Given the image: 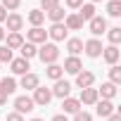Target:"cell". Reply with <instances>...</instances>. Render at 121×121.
<instances>
[{"label": "cell", "instance_id": "27", "mask_svg": "<svg viewBox=\"0 0 121 121\" xmlns=\"http://www.w3.org/2000/svg\"><path fill=\"white\" fill-rule=\"evenodd\" d=\"M107 14L109 17H121V0H109L107 3Z\"/></svg>", "mask_w": 121, "mask_h": 121}, {"label": "cell", "instance_id": "1", "mask_svg": "<svg viewBox=\"0 0 121 121\" xmlns=\"http://www.w3.org/2000/svg\"><path fill=\"white\" fill-rule=\"evenodd\" d=\"M38 57H40V62L43 64H57V59H59V48L55 43H43L38 48Z\"/></svg>", "mask_w": 121, "mask_h": 121}, {"label": "cell", "instance_id": "8", "mask_svg": "<svg viewBox=\"0 0 121 121\" xmlns=\"http://www.w3.org/2000/svg\"><path fill=\"white\" fill-rule=\"evenodd\" d=\"M93 83H95V74L93 71H78L76 74V86L83 90V88H93Z\"/></svg>", "mask_w": 121, "mask_h": 121}, {"label": "cell", "instance_id": "22", "mask_svg": "<svg viewBox=\"0 0 121 121\" xmlns=\"http://www.w3.org/2000/svg\"><path fill=\"white\" fill-rule=\"evenodd\" d=\"M45 17H48V19H50L52 24H62L67 14H64V10H62V5H57L55 10H50V12H45Z\"/></svg>", "mask_w": 121, "mask_h": 121}, {"label": "cell", "instance_id": "36", "mask_svg": "<svg viewBox=\"0 0 121 121\" xmlns=\"http://www.w3.org/2000/svg\"><path fill=\"white\" fill-rule=\"evenodd\" d=\"M7 121H24V116L17 114V112H12V114H7Z\"/></svg>", "mask_w": 121, "mask_h": 121}, {"label": "cell", "instance_id": "38", "mask_svg": "<svg viewBox=\"0 0 121 121\" xmlns=\"http://www.w3.org/2000/svg\"><path fill=\"white\" fill-rule=\"evenodd\" d=\"M7 97H10V95H7V93H3V90H0V107H3V104H5V102H7Z\"/></svg>", "mask_w": 121, "mask_h": 121}, {"label": "cell", "instance_id": "9", "mask_svg": "<svg viewBox=\"0 0 121 121\" xmlns=\"http://www.w3.org/2000/svg\"><path fill=\"white\" fill-rule=\"evenodd\" d=\"M95 104H97V107H95V112H97L100 116H104V119H107V116H112V114L116 112V107H114V102H112V100H97Z\"/></svg>", "mask_w": 121, "mask_h": 121}, {"label": "cell", "instance_id": "34", "mask_svg": "<svg viewBox=\"0 0 121 121\" xmlns=\"http://www.w3.org/2000/svg\"><path fill=\"white\" fill-rule=\"evenodd\" d=\"M74 121H93V116H90L88 112H83V109H81V112H76V114H74Z\"/></svg>", "mask_w": 121, "mask_h": 121}, {"label": "cell", "instance_id": "43", "mask_svg": "<svg viewBox=\"0 0 121 121\" xmlns=\"http://www.w3.org/2000/svg\"><path fill=\"white\" fill-rule=\"evenodd\" d=\"M90 3H100V0H90Z\"/></svg>", "mask_w": 121, "mask_h": 121}, {"label": "cell", "instance_id": "30", "mask_svg": "<svg viewBox=\"0 0 121 121\" xmlns=\"http://www.w3.org/2000/svg\"><path fill=\"white\" fill-rule=\"evenodd\" d=\"M109 83H114V86L121 83V67H116V64L109 67Z\"/></svg>", "mask_w": 121, "mask_h": 121}, {"label": "cell", "instance_id": "16", "mask_svg": "<svg viewBox=\"0 0 121 121\" xmlns=\"http://www.w3.org/2000/svg\"><path fill=\"white\" fill-rule=\"evenodd\" d=\"M62 24L67 26V31H78V29L83 26V22H81V17H78L76 12H71V14H67Z\"/></svg>", "mask_w": 121, "mask_h": 121}, {"label": "cell", "instance_id": "28", "mask_svg": "<svg viewBox=\"0 0 121 121\" xmlns=\"http://www.w3.org/2000/svg\"><path fill=\"white\" fill-rule=\"evenodd\" d=\"M0 90L7 93V95H12V93L17 90V81H14V78H3V81H0Z\"/></svg>", "mask_w": 121, "mask_h": 121}, {"label": "cell", "instance_id": "24", "mask_svg": "<svg viewBox=\"0 0 121 121\" xmlns=\"http://www.w3.org/2000/svg\"><path fill=\"white\" fill-rule=\"evenodd\" d=\"M19 52H22V57H24V59H31V57H36V55H38V48H36L33 43L24 40V45L19 48Z\"/></svg>", "mask_w": 121, "mask_h": 121}, {"label": "cell", "instance_id": "13", "mask_svg": "<svg viewBox=\"0 0 121 121\" xmlns=\"http://www.w3.org/2000/svg\"><path fill=\"white\" fill-rule=\"evenodd\" d=\"M97 100H100L97 88H83V93H81V97H78V102H81V104H95Z\"/></svg>", "mask_w": 121, "mask_h": 121}, {"label": "cell", "instance_id": "15", "mask_svg": "<svg viewBox=\"0 0 121 121\" xmlns=\"http://www.w3.org/2000/svg\"><path fill=\"white\" fill-rule=\"evenodd\" d=\"M119 48L116 45H109V48H102V59H104V62L107 64H116L119 62Z\"/></svg>", "mask_w": 121, "mask_h": 121}, {"label": "cell", "instance_id": "33", "mask_svg": "<svg viewBox=\"0 0 121 121\" xmlns=\"http://www.w3.org/2000/svg\"><path fill=\"white\" fill-rule=\"evenodd\" d=\"M0 5H3L7 12H12V10H17L22 5V0H0Z\"/></svg>", "mask_w": 121, "mask_h": 121}, {"label": "cell", "instance_id": "10", "mask_svg": "<svg viewBox=\"0 0 121 121\" xmlns=\"http://www.w3.org/2000/svg\"><path fill=\"white\" fill-rule=\"evenodd\" d=\"M10 67H12V74H17V76H24V74H29V59H24V57H17V59H12L10 62Z\"/></svg>", "mask_w": 121, "mask_h": 121}, {"label": "cell", "instance_id": "4", "mask_svg": "<svg viewBox=\"0 0 121 121\" xmlns=\"http://www.w3.org/2000/svg\"><path fill=\"white\" fill-rule=\"evenodd\" d=\"M52 90V97H69V93H71V83L69 81H64V78H59V81H55V86L50 88Z\"/></svg>", "mask_w": 121, "mask_h": 121}, {"label": "cell", "instance_id": "25", "mask_svg": "<svg viewBox=\"0 0 121 121\" xmlns=\"http://www.w3.org/2000/svg\"><path fill=\"white\" fill-rule=\"evenodd\" d=\"M45 22V12H40V10H31L29 12V24L31 26H40Z\"/></svg>", "mask_w": 121, "mask_h": 121}, {"label": "cell", "instance_id": "11", "mask_svg": "<svg viewBox=\"0 0 121 121\" xmlns=\"http://www.w3.org/2000/svg\"><path fill=\"white\" fill-rule=\"evenodd\" d=\"M83 50H86L88 57H100V55H102V43H100L97 38H90L88 43H83Z\"/></svg>", "mask_w": 121, "mask_h": 121}, {"label": "cell", "instance_id": "31", "mask_svg": "<svg viewBox=\"0 0 121 121\" xmlns=\"http://www.w3.org/2000/svg\"><path fill=\"white\" fill-rule=\"evenodd\" d=\"M12 50L7 48V45H0V64H3V62H12Z\"/></svg>", "mask_w": 121, "mask_h": 121}, {"label": "cell", "instance_id": "18", "mask_svg": "<svg viewBox=\"0 0 121 121\" xmlns=\"http://www.w3.org/2000/svg\"><path fill=\"white\" fill-rule=\"evenodd\" d=\"M78 17H81V22H90L93 17H95V5L93 3H86V5H81L78 7V12H76Z\"/></svg>", "mask_w": 121, "mask_h": 121}, {"label": "cell", "instance_id": "17", "mask_svg": "<svg viewBox=\"0 0 121 121\" xmlns=\"http://www.w3.org/2000/svg\"><path fill=\"white\" fill-rule=\"evenodd\" d=\"M19 86H22V88H26V90H36V88L40 86V81H38V76H36V74H31V71H29V74H24V76H22V83H19Z\"/></svg>", "mask_w": 121, "mask_h": 121}, {"label": "cell", "instance_id": "39", "mask_svg": "<svg viewBox=\"0 0 121 121\" xmlns=\"http://www.w3.org/2000/svg\"><path fill=\"white\" fill-rule=\"evenodd\" d=\"M52 121H69V119H67V114H57V116H52Z\"/></svg>", "mask_w": 121, "mask_h": 121}, {"label": "cell", "instance_id": "29", "mask_svg": "<svg viewBox=\"0 0 121 121\" xmlns=\"http://www.w3.org/2000/svg\"><path fill=\"white\" fill-rule=\"evenodd\" d=\"M107 38H109V43H112V45H119V43H121V29H119V26L107 29Z\"/></svg>", "mask_w": 121, "mask_h": 121}, {"label": "cell", "instance_id": "23", "mask_svg": "<svg viewBox=\"0 0 121 121\" xmlns=\"http://www.w3.org/2000/svg\"><path fill=\"white\" fill-rule=\"evenodd\" d=\"M45 76L48 78H52V81H59L64 76V69L59 67V64H48V69H45Z\"/></svg>", "mask_w": 121, "mask_h": 121}, {"label": "cell", "instance_id": "41", "mask_svg": "<svg viewBox=\"0 0 121 121\" xmlns=\"http://www.w3.org/2000/svg\"><path fill=\"white\" fill-rule=\"evenodd\" d=\"M0 40H5V29L0 26Z\"/></svg>", "mask_w": 121, "mask_h": 121}, {"label": "cell", "instance_id": "20", "mask_svg": "<svg viewBox=\"0 0 121 121\" xmlns=\"http://www.w3.org/2000/svg\"><path fill=\"white\" fill-rule=\"evenodd\" d=\"M97 95H102V100H114L116 97V86L114 83H102V88H97Z\"/></svg>", "mask_w": 121, "mask_h": 121}, {"label": "cell", "instance_id": "35", "mask_svg": "<svg viewBox=\"0 0 121 121\" xmlns=\"http://www.w3.org/2000/svg\"><path fill=\"white\" fill-rule=\"evenodd\" d=\"M67 5H69L71 10H78V7L83 5V0H67Z\"/></svg>", "mask_w": 121, "mask_h": 121}, {"label": "cell", "instance_id": "2", "mask_svg": "<svg viewBox=\"0 0 121 121\" xmlns=\"http://www.w3.org/2000/svg\"><path fill=\"white\" fill-rule=\"evenodd\" d=\"M33 104H38V107H48L50 104V100H52V90L50 88H43V86H38L36 90H33Z\"/></svg>", "mask_w": 121, "mask_h": 121}, {"label": "cell", "instance_id": "3", "mask_svg": "<svg viewBox=\"0 0 121 121\" xmlns=\"http://www.w3.org/2000/svg\"><path fill=\"white\" fill-rule=\"evenodd\" d=\"M33 109H36V104H33V100H31L29 95H19V97L14 100V112H17V114L24 116V114L33 112Z\"/></svg>", "mask_w": 121, "mask_h": 121}, {"label": "cell", "instance_id": "40", "mask_svg": "<svg viewBox=\"0 0 121 121\" xmlns=\"http://www.w3.org/2000/svg\"><path fill=\"white\" fill-rule=\"evenodd\" d=\"M107 121H121V116H119V114H116V112H114V114H112V116H107Z\"/></svg>", "mask_w": 121, "mask_h": 121}, {"label": "cell", "instance_id": "14", "mask_svg": "<svg viewBox=\"0 0 121 121\" xmlns=\"http://www.w3.org/2000/svg\"><path fill=\"white\" fill-rule=\"evenodd\" d=\"M67 26L64 24H52L50 26V31H48V38H52V40H64L67 38Z\"/></svg>", "mask_w": 121, "mask_h": 121}, {"label": "cell", "instance_id": "21", "mask_svg": "<svg viewBox=\"0 0 121 121\" xmlns=\"http://www.w3.org/2000/svg\"><path fill=\"white\" fill-rule=\"evenodd\" d=\"M62 107H64V114H76L81 112V102L76 97H64L62 100Z\"/></svg>", "mask_w": 121, "mask_h": 121}, {"label": "cell", "instance_id": "37", "mask_svg": "<svg viewBox=\"0 0 121 121\" xmlns=\"http://www.w3.org/2000/svg\"><path fill=\"white\" fill-rule=\"evenodd\" d=\"M5 19H7V10H5V7H3V5H0V24H3V22H5Z\"/></svg>", "mask_w": 121, "mask_h": 121}, {"label": "cell", "instance_id": "5", "mask_svg": "<svg viewBox=\"0 0 121 121\" xmlns=\"http://www.w3.org/2000/svg\"><path fill=\"white\" fill-rule=\"evenodd\" d=\"M5 24H7V31H10V33H19L22 26H24V17L17 14V12H10L7 19H5Z\"/></svg>", "mask_w": 121, "mask_h": 121}, {"label": "cell", "instance_id": "12", "mask_svg": "<svg viewBox=\"0 0 121 121\" xmlns=\"http://www.w3.org/2000/svg\"><path fill=\"white\" fill-rule=\"evenodd\" d=\"M62 69H64L67 74H74V76H76L78 71H83V64H81V59H78V57H67Z\"/></svg>", "mask_w": 121, "mask_h": 121}, {"label": "cell", "instance_id": "42", "mask_svg": "<svg viewBox=\"0 0 121 121\" xmlns=\"http://www.w3.org/2000/svg\"><path fill=\"white\" fill-rule=\"evenodd\" d=\"M31 121H43V119H31Z\"/></svg>", "mask_w": 121, "mask_h": 121}, {"label": "cell", "instance_id": "7", "mask_svg": "<svg viewBox=\"0 0 121 121\" xmlns=\"http://www.w3.org/2000/svg\"><path fill=\"white\" fill-rule=\"evenodd\" d=\"M88 24H90V33H93V36H102V33H107V19H104V17L95 14Z\"/></svg>", "mask_w": 121, "mask_h": 121}, {"label": "cell", "instance_id": "19", "mask_svg": "<svg viewBox=\"0 0 121 121\" xmlns=\"http://www.w3.org/2000/svg\"><path fill=\"white\" fill-rule=\"evenodd\" d=\"M67 50H69V57H78V52H83V40L81 38H69Z\"/></svg>", "mask_w": 121, "mask_h": 121}, {"label": "cell", "instance_id": "26", "mask_svg": "<svg viewBox=\"0 0 121 121\" xmlns=\"http://www.w3.org/2000/svg\"><path fill=\"white\" fill-rule=\"evenodd\" d=\"M22 45H24L22 33H10V36H7V48H10V50H19Z\"/></svg>", "mask_w": 121, "mask_h": 121}, {"label": "cell", "instance_id": "6", "mask_svg": "<svg viewBox=\"0 0 121 121\" xmlns=\"http://www.w3.org/2000/svg\"><path fill=\"white\" fill-rule=\"evenodd\" d=\"M26 40H29V43H33V45H38V43L43 45V43L48 40V31H45L43 26H33V29L26 33Z\"/></svg>", "mask_w": 121, "mask_h": 121}, {"label": "cell", "instance_id": "32", "mask_svg": "<svg viewBox=\"0 0 121 121\" xmlns=\"http://www.w3.org/2000/svg\"><path fill=\"white\" fill-rule=\"evenodd\" d=\"M59 5V0H40V12H50Z\"/></svg>", "mask_w": 121, "mask_h": 121}]
</instances>
